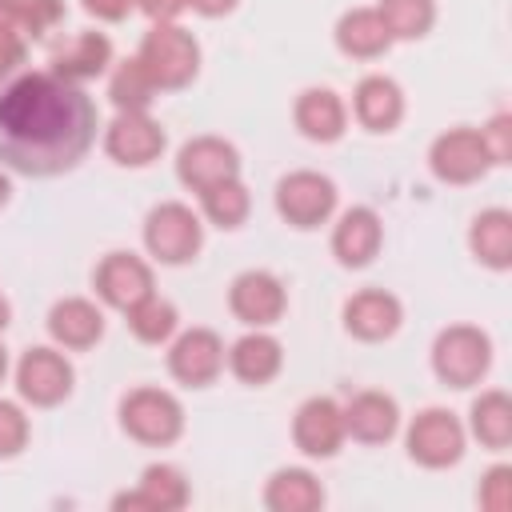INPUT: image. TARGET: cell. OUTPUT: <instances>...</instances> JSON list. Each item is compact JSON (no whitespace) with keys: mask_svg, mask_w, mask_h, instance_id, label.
Wrapping results in <instances>:
<instances>
[{"mask_svg":"<svg viewBox=\"0 0 512 512\" xmlns=\"http://www.w3.org/2000/svg\"><path fill=\"white\" fill-rule=\"evenodd\" d=\"M96 140V104L80 84L24 72L0 92V160L24 176H60Z\"/></svg>","mask_w":512,"mask_h":512,"instance_id":"1","label":"cell"},{"mask_svg":"<svg viewBox=\"0 0 512 512\" xmlns=\"http://www.w3.org/2000/svg\"><path fill=\"white\" fill-rule=\"evenodd\" d=\"M136 64L148 72L156 92H176V88H188L196 80V72H200V44L176 20L172 24H152L144 32V40H140Z\"/></svg>","mask_w":512,"mask_h":512,"instance_id":"2","label":"cell"},{"mask_svg":"<svg viewBox=\"0 0 512 512\" xmlns=\"http://www.w3.org/2000/svg\"><path fill=\"white\" fill-rule=\"evenodd\" d=\"M120 428L144 448H168L184 436V404L168 388H132L120 396Z\"/></svg>","mask_w":512,"mask_h":512,"instance_id":"3","label":"cell"},{"mask_svg":"<svg viewBox=\"0 0 512 512\" xmlns=\"http://www.w3.org/2000/svg\"><path fill=\"white\" fill-rule=\"evenodd\" d=\"M492 368V340L476 324H448L432 340V372L448 388H472Z\"/></svg>","mask_w":512,"mask_h":512,"instance_id":"4","label":"cell"},{"mask_svg":"<svg viewBox=\"0 0 512 512\" xmlns=\"http://www.w3.org/2000/svg\"><path fill=\"white\" fill-rule=\"evenodd\" d=\"M144 248L152 260L180 268V264L196 260V252L204 248V224L188 204L164 200L144 216Z\"/></svg>","mask_w":512,"mask_h":512,"instance_id":"5","label":"cell"},{"mask_svg":"<svg viewBox=\"0 0 512 512\" xmlns=\"http://www.w3.org/2000/svg\"><path fill=\"white\" fill-rule=\"evenodd\" d=\"M464 444H468V428L448 408H424V412H416L412 424H408V432H404L408 460L420 464V468H432V472L460 464Z\"/></svg>","mask_w":512,"mask_h":512,"instance_id":"6","label":"cell"},{"mask_svg":"<svg viewBox=\"0 0 512 512\" xmlns=\"http://www.w3.org/2000/svg\"><path fill=\"white\" fill-rule=\"evenodd\" d=\"M336 184L332 176L316 172V168H296L288 176L276 180V212L284 224L312 232L320 224H328V216L336 212Z\"/></svg>","mask_w":512,"mask_h":512,"instance_id":"7","label":"cell"},{"mask_svg":"<svg viewBox=\"0 0 512 512\" xmlns=\"http://www.w3.org/2000/svg\"><path fill=\"white\" fill-rule=\"evenodd\" d=\"M72 384H76V372H72V360L60 352V348H28L20 360H16V392L24 404L32 408H56L72 396Z\"/></svg>","mask_w":512,"mask_h":512,"instance_id":"8","label":"cell"},{"mask_svg":"<svg viewBox=\"0 0 512 512\" xmlns=\"http://www.w3.org/2000/svg\"><path fill=\"white\" fill-rule=\"evenodd\" d=\"M428 168L436 180L444 184H476L488 176L492 160H488V148L480 140V128H448L432 140L428 148Z\"/></svg>","mask_w":512,"mask_h":512,"instance_id":"9","label":"cell"},{"mask_svg":"<svg viewBox=\"0 0 512 512\" xmlns=\"http://www.w3.org/2000/svg\"><path fill=\"white\" fill-rule=\"evenodd\" d=\"M228 308L248 328H272V324H280V316L288 308L284 280L268 268H248L228 284Z\"/></svg>","mask_w":512,"mask_h":512,"instance_id":"10","label":"cell"},{"mask_svg":"<svg viewBox=\"0 0 512 512\" xmlns=\"http://www.w3.org/2000/svg\"><path fill=\"white\" fill-rule=\"evenodd\" d=\"M224 340L212 328H188L168 340V372L184 388H208L224 372Z\"/></svg>","mask_w":512,"mask_h":512,"instance_id":"11","label":"cell"},{"mask_svg":"<svg viewBox=\"0 0 512 512\" xmlns=\"http://www.w3.org/2000/svg\"><path fill=\"white\" fill-rule=\"evenodd\" d=\"M240 176V152L224 136H192L176 152V180L192 192H204L220 180Z\"/></svg>","mask_w":512,"mask_h":512,"instance_id":"12","label":"cell"},{"mask_svg":"<svg viewBox=\"0 0 512 512\" xmlns=\"http://www.w3.org/2000/svg\"><path fill=\"white\" fill-rule=\"evenodd\" d=\"M168 136L148 112H116V120L104 128V152L120 168H148L160 160Z\"/></svg>","mask_w":512,"mask_h":512,"instance_id":"13","label":"cell"},{"mask_svg":"<svg viewBox=\"0 0 512 512\" xmlns=\"http://www.w3.org/2000/svg\"><path fill=\"white\" fill-rule=\"evenodd\" d=\"M344 412L332 396H308L292 416V444L308 460H332L344 448Z\"/></svg>","mask_w":512,"mask_h":512,"instance_id":"14","label":"cell"},{"mask_svg":"<svg viewBox=\"0 0 512 512\" xmlns=\"http://www.w3.org/2000/svg\"><path fill=\"white\" fill-rule=\"evenodd\" d=\"M92 288L108 308L128 312L132 304L152 296V264L136 252H108L92 272Z\"/></svg>","mask_w":512,"mask_h":512,"instance_id":"15","label":"cell"},{"mask_svg":"<svg viewBox=\"0 0 512 512\" xmlns=\"http://www.w3.org/2000/svg\"><path fill=\"white\" fill-rule=\"evenodd\" d=\"M400 324H404V304L384 288H360L344 300V332L364 344L392 340Z\"/></svg>","mask_w":512,"mask_h":512,"instance_id":"16","label":"cell"},{"mask_svg":"<svg viewBox=\"0 0 512 512\" xmlns=\"http://www.w3.org/2000/svg\"><path fill=\"white\" fill-rule=\"evenodd\" d=\"M384 244V224L368 204H356L340 212L332 228V256L340 268H368Z\"/></svg>","mask_w":512,"mask_h":512,"instance_id":"17","label":"cell"},{"mask_svg":"<svg viewBox=\"0 0 512 512\" xmlns=\"http://www.w3.org/2000/svg\"><path fill=\"white\" fill-rule=\"evenodd\" d=\"M192 500V488L184 480V472L176 464H148L140 472V484L132 492H120L112 500V508H144V512H180Z\"/></svg>","mask_w":512,"mask_h":512,"instance_id":"18","label":"cell"},{"mask_svg":"<svg viewBox=\"0 0 512 512\" xmlns=\"http://www.w3.org/2000/svg\"><path fill=\"white\" fill-rule=\"evenodd\" d=\"M344 412V436L360 440V444H388L400 432V404L388 392H356L348 404H340Z\"/></svg>","mask_w":512,"mask_h":512,"instance_id":"19","label":"cell"},{"mask_svg":"<svg viewBox=\"0 0 512 512\" xmlns=\"http://www.w3.org/2000/svg\"><path fill=\"white\" fill-rule=\"evenodd\" d=\"M48 336L68 348V352H84L92 344H100L104 336V312L96 300L88 296H64L48 308Z\"/></svg>","mask_w":512,"mask_h":512,"instance_id":"20","label":"cell"},{"mask_svg":"<svg viewBox=\"0 0 512 512\" xmlns=\"http://www.w3.org/2000/svg\"><path fill=\"white\" fill-rule=\"evenodd\" d=\"M224 364L232 368V376H236L240 384L260 388V384H268V380L280 376V368H284V344H280L272 332L252 328V332H244V336L228 348Z\"/></svg>","mask_w":512,"mask_h":512,"instance_id":"21","label":"cell"},{"mask_svg":"<svg viewBox=\"0 0 512 512\" xmlns=\"http://www.w3.org/2000/svg\"><path fill=\"white\" fill-rule=\"evenodd\" d=\"M352 112H356L360 128H368V132H392L404 120V88L392 76H384V72L360 76V84L352 92Z\"/></svg>","mask_w":512,"mask_h":512,"instance_id":"22","label":"cell"},{"mask_svg":"<svg viewBox=\"0 0 512 512\" xmlns=\"http://www.w3.org/2000/svg\"><path fill=\"white\" fill-rule=\"evenodd\" d=\"M292 120H296L300 136H308L316 144H336L348 128V108L332 88H304L292 104Z\"/></svg>","mask_w":512,"mask_h":512,"instance_id":"23","label":"cell"},{"mask_svg":"<svg viewBox=\"0 0 512 512\" xmlns=\"http://www.w3.org/2000/svg\"><path fill=\"white\" fill-rule=\"evenodd\" d=\"M112 64V40L104 32H76L68 44H60L52 52V76L68 80V84H84L104 76Z\"/></svg>","mask_w":512,"mask_h":512,"instance_id":"24","label":"cell"},{"mask_svg":"<svg viewBox=\"0 0 512 512\" xmlns=\"http://www.w3.org/2000/svg\"><path fill=\"white\" fill-rule=\"evenodd\" d=\"M336 48L352 60H376L392 48V36L380 20L376 8H348L340 20H336Z\"/></svg>","mask_w":512,"mask_h":512,"instance_id":"25","label":"cell"},{"mask_svg":"<svg viewBox=\"0 0 512 512\" xmlns=\"http://www.w3.org/2000/svg\"><path fill=\"white\" fill-rule=\"evenodd\" d=\"M468 248L484 268L508 272L512 268V212L508 208H484L468 228Z\"/></svg>","mask_w":512,"mask_h":512,"instance_id":"26","label":"cell"},{"mask_svg":"<svg viewBox=\"0 0 512 512\" xmlns=\"http://www.w3.org/2000/svg\"><path fill=\"white\" fill-rule=\"evenodd\" d=\"M264 508L268 512H320L324 484L308 468H276L264 484Z\"/></svg>","mask_w":512,"mask_h":512,"instance_id":"27","label":"cell"},{"mask_svg":"<svg viewBox=\"0 0 512 512\" xmlns=\"http://www.w3.org/2000/svg\"><path fill=\"white\" fill-rule=\"evenodd\" d=\"M468 432L492 448V452H504L512 444V396L504 388H488L472 400L468 408Z\"/></svg>","mask_w":512,"mask_h":512,"instance_id":"28","label":"cell"},{"mask_svg":"<svg viewBox=\"0 0 512 512\" xmlns=\"http://www.w3.org/2000/svg\"><path fill=\"white\" fill-rule=\"evenodd\" d=\"M128 332L140 340V344H168L172 336H176V328H180V312H176V304L172 300H164V296H144L140 304H132L128 312Z\"/></svg>","mask_w":512,"mask_h":512,"instance_id":"29","label":"cell"},{"mask_svg":"<svg viewBox=\"0 0 512 512\" xmlns=\"http://www.w3.org/2000/svg\"><path fill=\"white\" fill-rule=\"evenodd\" d=\"M196 196H200V208H204L208 224H216V228H240L248 220V212H252V196L240 184V176L220 180V184H212V188H204Z\"/></svg>","mask_w":512,"mask_h":512,"instance_id":"30","label":"cell"},{"mask_svg":"<svg viewBox=\"0 0 512 512\" xmlns=\"http://www.w3.org/2000/svg\"><path fill=\"white\" fill-rule=\"evenodd\" d=\"M376 12L392 40H420L436 24V0H376Z\"/></svg>","mask_w":512,"mask_h":512,"instance_id":"31","label":"cell"},{"mask_svg":"<svg viewBox=\"0 0 512 512\" xmlns=\"http://www.w3.org/2000/svg\"><path fill=\"white\" fill-rule=\"evenodd\" d=\"M108 100L116 104V112H148V104L156 100V88H152L148 72L136 64V56L116 64V72L108 80Z\"/></svg>","mask_w":512,"mask_h":512,"instance_id":"32","label":"cell"},{"mask_svg":"<svg viewBox=\"0 0 512 512\" xmlns=\"http://www.w3.org/2000/svg\"><path fill=\"white\" fill-rule=\"evenodd\" d=\"M64 0H24L20 8V36L24 40H48L64 24Z\"/></svg>","mask_w":512,"mask_h":512,"instance_id":"33","label":"cell"},{"mask_svg":"<svg viewBox=\"0 0 512 512\" xmlns=\"http://www.w3.org/2000/svg\"><path fill=\"white\" fill-rule=\"evenodd\" d=\"M28 416L16 400H0V460H12L28 448Z\"/></svg>","mask_w":512,"mask_h":512,"instance_id":"34","label":"cell"},{"mask_svg":"<svg viewBox=\"0 0 512 512\" xmlns=\"http://www.w3.org/2000/svg\"><path fill=\"white\" fill-rule=\"evenodd\" d=\"M476 500H480V508H488V512H504V508L512 504V468H508V464L488 468L484 480H480Z\"/></svg>","mask_w":512,"mask_h":512,"instance_id":"35","label":"cell"},{"mask_svg":"<svg viewBox=\"0 0 512 512\" xmlns=\"http://www.w3.org/2000/svg\"><path fill=\"white\" fill-rule=\"evenodd\" d=\"M480 140H484L492 164H512V116H508V112H496V116L480 128Z\"/></svg>","mask_w":512,"mask_h":512,"instance_id":"36","label":"cell"},{"mask_svg":"<svg viewBox=\"0 0 512 512\" xmlns=\"http://www.w3.org/2000/svg\"><path fill=\"white\" fill-rule=\"evenodd\" d=\"M24 52H28V40L20 36V32H8V28H0V84L24 64Z\"/></svg>","mask_w":512,"mask_h":512,"instance_id":"37","label":"cell"},{"mask_svg":"<svg viewBox=\"0 0 512 512\" xmlns=\"http://www.w3.org/2000/svg\"><path fill=\"white\" fill-rule=\"evenodd\" d=\"M80 4H84V12H88V16H96V20H108V24L124 20V16L136 8V0H80Z\"/></svg>","mask_w":512,"mask_h":512,"instance_id":"38","label":"cell"},{"mask_svg":"<svg viewBox=\"0 0 512 512\" xmlns=\"http://www.w3.org/2000/svg\"><path fill=\"white\" fill-rule=\"evenodd\" d=\"M136 8H140L152 24H172V20L188 8V0H136Z\"/></svg>","mask_w":512,"mask_h":512,"instance_id":"39","label":"cell"},{"mask_svg":"<svg viewBox=\"0 0 512 512\" xmlns=\"http://www.w3.org/2000/svg\"><path fill=\"white\" fill-rule=\"evenodd\" d=\"M236 4L240 0H188V8L200 12V16H228Z\"/></svg>","mask_w":512,"mask_h":512,"instance_id":"40","label":"cell"},{"mask_svg":"<svg viewBox=\"0 0 512 512\" xmlns=\"http://www.w3.org/2000/svg\"><path fill=\"white\" fill-rule=\"evenodd\" d=\"M20 8H24V0H0V28L20 32Z\"/></svg>","mask_w":512,"mask_h":512,"instance_id":"41","label":"cell"},{"mask_svg":"<svg viewBox=\"0 0 512 512\" xmlns=\"http://www.w3.org/2000/svg\"><path fill=\"white\" fill-rule=\"evenodd\" d=\"M8 200H12V180H8L4 172H0V208H4Z\"/></svg>","mask_w":512,"mask_h":512,"instance_id":"42","label":"cell"},{"mask_svg":"<svg viewBox=\"0 0 512 512\" xmlns=\"http://www.w3.org/2000/svg\"><path fill=\"white\" fill-rule=\"evenodd\" d=\"M8 316H12V308H8V300H4V296H0V332H4V328H8Z\"/></svg>","mask_w":512,"mask_h":512,"instance_id":"43","label":"cell"},{"mask_svg":"<svg viewBox=\"0 0 512 512\" xmlns=\"http://www.w3.org/2000/svg\"><path fill=\"white\" fill-rule=\"evenodd\" d=\"M4 376H8V352H4V344H0V384H4Z\"/></svg>","mask_w":512,"mask_h":512,"instance_id":"44","label":"cell"}]
</instances>
